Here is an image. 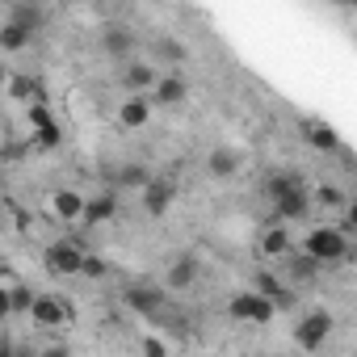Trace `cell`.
<instances>
[{"instance_id":"cell-11","label":"cell","mask_w":357,"mask_h":357,"mask_svg":"<svg viewBox=\"0 0 357 357\" xmlns=\"http://www.w3.org/2000/svg\"><path fill=\"white\" fill-rule=\"evenodd\" d=\"M202 278V261L194 252H181V257H172L168 269H164V290L168 294H181V290H194V282Z\"/></svg>"},{"instance_id":"cell-19","label":"cell","mask_w":357,"mask_h":357,"mask_svg":"<svg viewBox=\"0 0 357 357\" xmlns=\"http://www.w3.org/2000/svg\"><path fill=\"white\" fill-rule=\"evenodd\" d=\"M34 43V30H26V26H17V22H0V51L5 55H17V51H26Z\"/></svg>"},{"instance_id":"cell-12","label":"cell","mask_w":357,"mask_h":357,"mask_svg":"<svg viewBox=\"0 0 357 357\" xmlns=\"http://www.w3.org/2000/svg\"><path fill=\"white\" fill-rule=\"evenodd\" d=\"M97 43H101V51H105L109 59H118V63L126 68V63L135 59V47H139V34H135L130 26H105Z\"/></svg>"},{"instance_id":"cell-24","label":"cell","mask_w":357,"mask_h":357,"mask_svg":"<svg viewBox=\"0 0 357 357\" xmlns=\"http://www.w3.org/2000/svg\"><path fill=\"white\" fill-rule=\"evenodd\" d=\"M257 290H261L265 298H273L278 307H286V298H290V294H286V286H282L273 273H257Z\"/></svg>"},{"instance_id":"cell-18","label":"cell","mask_w":357,"mask_h":357,"mask_svg":"<svg viewBox=\"0 0 357 357\" xmlns=\"http://www.w3.org/2000/svg\"><path fill=\"white\" fill-rule=\"evenodd\" d=\"M114 215H118V194H114V190L89 194V211H84V223H89V227H105Z\"/></svg>"},{"instance_id":"cell-14","label":"cell","mask_w":357,"mask_h":357,"mask_svg":"<svg viewBox=\"0 0 357 357\" xmlns=\"http://www.w3.org/2000/svg\"><path fill=\"white\" fill-rule=\"evenodd\" d=\"M244 168V151H236L231 143H219L206 151V172L215 176V181H227V176H236Z\"/></svg>"},{"instance_id":"cell-25","label":"cell","mask_w":357,"mask_h":357,"mask_svg":"<svg viewBox=\"0 0 357 357\" xmlns=\"http://www.w3.org/2000/svg\"><path fill=\"white\" fill-rule=\"evenodd\" d=\"M139 357H168V340L164 336H139Z\"/></svg>"},{"instance_id":"cell-1","label":"cell","mask_w":357,"mask_h":357,"mask_svg":"<svg viewBox=\"0 0 357 357\" xmlns=\"http://www.w3.org/2000/svg\"><path fill=\"white\" fill-rule=\"evenodd\" d=\"M265 198H269L278 223H294V219H303V215L315 206V190H311V181H307L298 168H278V172H269V176H265Z\"/></svg>"},{"instance_id":"cell-21","label":"cell","mask_w":357,"mask_h":357,"mask_svg":"<svg viewBox=\"0 0 357 357\" xmlns=\"http://www.w3.org/2000/svg\"><path fill=\"white\" fill-rule=\"evenodd\" d=\"M151 181H155V172H151L143 160H130V164H122V172H118V185H122V190H139V194H143Z\"/></svg>"},{"instance_id":"cell-27","label":"cell","mask_w":357,"mask_h":357,"mask_svg":"<svg viewBox=\"0 0 357 357\" xmlns=\"http://www.w3.org/2000/svg\"><path fill=\"white\" fill-rule=\"evenodd\" d=\"M315 269H319V265H315L311 257H294V265H290V278H294V282H311V278H315Z\"/></svg>"},{"instance_id":"cell-28","label":"cell","mask_w":357,"mask_h":357,"mask_svg":"<svg viewBox=\"0 0 357 357\" xmlns=\"http://www.w3.org/2000/svg\"><path fill=\"white\" fill-rule=\"evenodd\" d=\"M105 273H109V265H105L101 257H89V261H84V273H80V278H93V282H97V278H105Z\"/></svg>"},{"instance_id":"cell-17","label":"cell","mask_w":357,"mask_h":357,"mask_svg":"<svg viewBox=\"0 0 357 357\" xmlns=\"http://www.w3.org/2000/svg\"><path fill=\"white\" fill-rule=\"evenodd\" d=\"M298 130H303V139H307L315 151H340V135H336L332 122H324V118H303Z\"/></svg>"},{"instance_id":"cell-5","label":"cell","mask_w":357,"mask_h":357,"mask_svg":"<svg viewBox=\"0 0 357 357\" xmlns=\"http://www.w3.org/2000/svg\"><path fill=\"white\" fill-rule=\"evenodd\" d=\"M336 332V319H332V311H324V307H315V311H307L298 324H294V344L303 349V353H319L324 344H328V336Z\"/></svg>"},{"instance_id":"cell-30","label":"cell","mask_w":357,"mask_h":357,"mask_svg":"<svg viewBox=\"0 0 357 357\" xmlns=\"http://www.w3.org/2000/svg\"><path fill=\"white\" fill-rule=\"evenodd\" d=\"M38 357H72V349H68L63 340H55V344H47V349H38Z\"/></svg>"},{"instance_id":"cell-29","label":"cell","mask_w":357,"mask_h":357,"mask_svg":"<svg viewBox=\"0 0 357 357\" xmlns=\"http://www.w3.org/2000/svg\"><path fill=\"white\" fill-rule=\"evenodd\" d=\"M340 227L357 236V198H349V206H344V223H340Z\"/></svg>"},{"instance_id":"cell-2","label":"cell","mask_w":357,"mask_h":357,"mask_svg":"<svg viewBox=\"0 0 357 357\" xmlns=\"http://www.w3.org/2000/svg\"><path fill=\"white\" fill-rule=\"evenodd\" d=\"M303 257H311L315 265H336L349 257V231L344 227H332V223H319L303 236Z\"/></svg>"},{"instance_id":"cell-13","label":"cell","mask_w":357,"mask_h":357,"mask_svg":"<svg viewBox=\"0 0 357 357\" xmlns=\"http://www.w3.org/2000/svg\"><path fill=\"white\" fill-rule=\"evenodd\" d=\"M290 248H294V240H290L286 223H269V227H261V236H257V252H261L265 261H286Z\"/></svg>"},{"instance_id":"cell-9","label":"cell","mask_w":357,"mask_h":357,"mask_svg":"<svg viewBox=\"0 0 357 357\" xmlns=\"http://www.w3.org/2000/svg\"><path fill=\"white\" fill-rule=\"evenodd\" d=\"M84 211H89V194H80V190H72V185H63V190H55L51 198H47V215L55 219V223H84Z\"/></svg>"},{"instance_id":"cell-6","label":"cell","mask_w":357,"mask_h":357,"mask_svg":"<svg viewBox=\"0 0 357 357\" xmlns=\"http://www.w3.org/2000/svg\"><path fill=\"white\" fill-rule=\"evenodd\" d=\"M227 315H231L236 324H273L278 303H273V298H265L261 290H240V294H231Z\"/></svg>"},{"instance_id":"cell-8","label":"cell","mask_w":357,"mask_h":357,"mask_svg":"<svg viewBox=\"0 0 357 357\" xmlns=\"http://www.w3.org/2000/svg\"><path fill=\"white\" fill-rule=\"evenodd\" d=\"M122 303L135 315H160L164 303H168V290H164V282H130L122 290Z\"/></svg>"},{"instance_id":"cell-15","label":"cell","mask_w":357,"mask_h":357,"mask_svg":"<svg viewBox=\"0 0 357 357\" xmlns=\"http://www.w3.org/2000/svg\"><path fill=\"white\" fill-rule=\"evenodd\" d=\"M190 101V84L181 72H168L160 76V84L151 89V105H164V109H176V105H185Z\"/></svg>"},{"instance_id":"cell-20","label":"cell","mask_w":357,"mask_h":357,"mask_svg":"<svg viewBox=\"0 0 357 357\" xmlns=\"http://www.w3.org/2000/svg\"><path fill=\"white\" fill-rule=\"evenodd\" d=\"M34 298H38V294H34L30 286H22V282H13V278L5 282V311H9V315H30Z\"/></svg>"},{"instance_id":"cell-4","label":"cell","mask_w":357,"mask_h":357,"mask_svg":"<svg viewBox=\"0 0 357 357\" xmlns=\"http://www.w3.org/2000/svg\"><path fill=\"white\" fill-rule=\"evenodd\" d=\"M72 319H76V311L63 294H38L30 307V324L38 332H63V328H72Z\"/></svg>"},{"instance_id":"cell-16","label":"cell","mask_w":357,"mask_h":357,"mask_svg":"<svg viewBox=\"0 0 357 357\" xmlns=\"http://www.w3.org/2000/svg\"><path fill=\"white\" fill-rule=\"evenodd\" d=\"M151 109H155V105H151V97H122L114 118H118V126H122V130H143V126L151 122Z\"/></svg>"},{"instance_id":"cell-26","label":"cell","mask_w":357,"mask_h":357,"mask_svg":"<svg viewBox=\"0 0 357 357\" xmlns=\"http://www.w3.org/2000/svg\"><path fill=\"white\" fill-rule=\"evenodd\" d=\"M155 55L168 59V63H181V59H185V47H181V43H172V38H160V43H155Z\"/></svg>"},{"instance_id":"cell-23","label":"cell","mask_w":357,"mask_h":357,"mask_svg":"<svg viewBox=\"0 0 357 357\" xmlns=\"http://www.w3.org/2000/svg\"><path fill=\"white\" fill-rule=\"evenodd\" d=\"M5 17L17 22V26H26V30H34V34H38V26H43V9H30V5H9Z\"/></svg>"},{"instance_id":"cell-3","label":"cell","mask_w":357,"mask_h":357,"mask_svg":"<svg viewBox=\"0 0 357 357\" xmlns=\"http://www.w3.org/2000/svg\"><path fill=\"white\" fill-rule=\"evenodd\" d=\"M84 261H89V252H84V244L76 236H59V240H51L43 248V269L51 278H80Z\"/></svg>"},{"instance_id":"cell-22","label":"cell","mask_w":357,"mask_h":357,"mask_svg":"<svg viewBox=\"0 0 357 357\" xmlns=\"http://www.w3.org/2000/svg\"><path fill=\"white\" fill-rule=\"evenodd\" d=\"M315 206L344 215V206H349V194H344V190H332V185H319V190H315Z\"/></svg>"},{"instance_id":"cell-7","label":"cell","mask_w":357,"mask_h":357,"mask_svg":"<svg viewBox=\"0 0 357 357\" xmlns=\"http://www.w3.org/2000/svg\"><path fill=\"white\" fill-rule=\"evenodd\" d=\"M160 63H151V59H130L122 72H118V84H122V93L126 97H151V89L160 84Z\"/></svg>"},{"instance_id":"cell-10","label":"cell","mask_w":357,"mask_h":357,"mask_svg":"<svg viewBox=\"0 0 357 357\" xmlns=\"http://www.w3.org/2000/svg\"><path fill=\"white\" fill-rule=\"evenodd\" d=\"M139 202H143V215H147V219H164V215L172 211V202H176V176L155 172V181L139 194Z\"/></svg>"}]
</instances>
